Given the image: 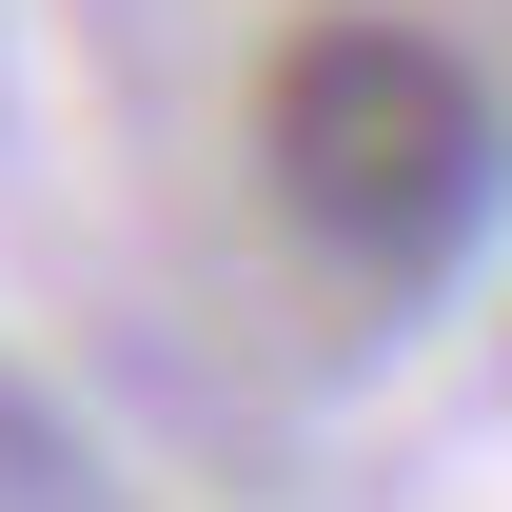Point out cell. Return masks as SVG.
I'll use <instances>...</instances> for the list:
<instances>
[{
	"label": "cell",
	"instance_id": "cell-1",
	"mask_svg": "<svg viewBox=\"0 0 512 512\" xmlns=\"http://www.w3.org/2000/svg\"><path fill=\"white\" fill-rule=\"evenodd\" d=\"M256 158L355 276H453V237L493 217V99L434 20H296L256 79Z\"/></svg>",
	"mask_w": 512,
	"mask_h": 512
}]
</instances>
